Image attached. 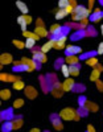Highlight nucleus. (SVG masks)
<instances>
[{
	"label": "nucleus",
	"mask_w": 103,
	"mask_h": 132,
	"mask_svg": "<svg viewBox=\"0 0 103 132\" xmlns=\"http://www.w3.org/2000/svg\"><path fill=\"white\" fill-rule=\"evenodd\" d=\"M91 15V11L89 8H86L85 5H77L74 8V12L72 13V19L73 21H75V23H79V21H82L85 19H89Z\"/></svg>",
	"instance_id": "1"
},
{
	"label": "nucleus",
	"mask_w": 103,
	"mask_h": 132,
	"mask_svg": "<svg viewBox=\"0 0 103 132\" xmlns=\"http://www.w3.org/2000/svg\"><path fill=\"white\" fill-rule=\"evenodd\" d=\"M69 71H70L72 77H78L79 71H81V66H79V63H77V65H69Z\"/></svg>",
	"instance_id": "17"
},
{
	"label": "nucleus",
	"mask_w": 103,
	"mask_h": 132,
	"mask_svg": "<svg viewBox=\"0 0 103 132\" xmlns=\"http://www.w3.org/2000/svg\"><path fill=\"white\" fill-rule=\"evenodd\" d=\"M97 54H99V56H102L103 54V42H100L98 45V49H97Z\"/></svg>",
	"instance_id": "40"
},
{
	"label": "nucleus",
	"mask_w": 103,
	"mask_h": 132,
	"mask_svg": "<svg viewBox=\"0 0 103 132\" xmlns=\"http://www.w3.org/2000/svg\"><path fill=\"white\" fill-rule=\"evenodd\" d=\"M36 44H37V41L34 40V38H27V41H25V48L27 49H33L34 46H36Z\"/></svg>",
	"instance_id": "29"
},
{
	"label": "nucleus",
	"mask_w": 103,
	"mask_h": 132,
	"mask_svg": "<svg viewBox=\"0 0 103 132\" xmlns=\"http://www.w3.org/2000/svg\"><path fill=\"white\" fill-rule=\"evenodd\" d=\"M34 33H37V35L42 38V37H48L49 35H50V32H48V29L45 28L44 25H36V28H34V30H33Z\"/></svg>",
	"instance_id": "12"
},
{
	"label": "nucleus",
	"mask_w": 103,
	"mask_h": 132,
	"mask_svg": "<svg viewBox=\"0 0 103 132\" xmlns=\"http://www.w3.org/2000/svg\"><path fill=\"white\" fill-rule=\"evenodd\" d=\"M22 106H24V99L17 98V99H15V101H13V104H12V107H13L15 110H17V108H21Z\"/></svg>",
	"instance_id": "31"
},
{
	"label": "nucleus",
	"mask_w": 103,
	"mask_h": 132,
	"mask_svg": "<svg viewBox=\"0 0 103 132\" xmlns=\"http://www.w3.org/2000/svg\"><path fill=\"white\" fill-rule=\"evenodd\" d=\"M61 73H62V75L65 77V78H69V77H70V71H69V65L65 62V63H62L61 65Z\"/></svg>",
	"instance_id": "25"
},
{
	"label": "nucleus",
	"mask_w": 103,
	"mask_h": 132,
	"mask_svg": "<svg viewBox=\"0 0 103 132\" xmlns=\"http://www.w3.org/2000/svg\"><path fill=\"white\" fill-rule=\"evenodd\" d=\"M60 118L62 120H65V122H70V120H75V122H78L79 119H81V115H79V112H77L74 108L72 107H65L62 108L60 111Z\"/></svg>",
	"instance_id": "2"
},
{
	"label": "nucleus",
	"mask_w": 103,
	"mask_h": 132,
	"mask_svg": "<svg viewBox=\"0 0 103 132\" xmlns=\"http://www.w3.org/2000/svg\"><path fill=\"white\" fill-rule=\"evenodd\" d=\"M22 36H24L25 38H34V40H36V41H38L41 37L37 35V33H34V32H29V30H24V32H22Z\"/></svg>",
	"instance_id": "22"
},
{
	"label": "nucleus",
	"mask_w": 103,
	"mask_h": 132,
	"mask_svg": "<svg viewBox=\"0 0 103 132\" xmlns=\"http://www.w3.org/2000/svg\"><path fill=\"white\" fill-rule=\"evenodd\" d=\"M0 81L9 82V81H11V75H8V74H5V73H0Z\"/></svg>",
	"instance_id": "36"
},
{
	"label": "nucleus",
	"mask_w": 103,
	"mask_h": 132,
	"mask_svg": "<svg viewBox=\"0 0 103 132\" xmlns=\"http://www.w3.org/2000/svg\"><path fill=\"white\" fill-rule=\"evenodd\" d=\"M100 35H102V37H103V24L100 25Z\"/></svg>",
	"instance_id": "47"
},
{
	"label": "nucleus",
	"mask_w": 103,
	"mask_h": 132,
	"mask_svg": "<svg viewBox=\"0 0 103 132\" xmlns=\"http://www.w3.org/2000/svg\"><path fill=\"white\" fill-rule=\"evenodd\" d=\"M98 63H99V61H98V58L95 56H93V57H90V58L86 60V65L87 66H91V68H95Z\"/></svg>",
	"instance_id": "27"
},
{
	"label": "nucleus",
	"mask_w": 103,
	"mask_h": 132,
	"mask_svg": "<svg viewBox=\"0 0 103 132\" xmlns=\"http://www.w3.org/2000/svg\"><path fill=\"white\" fill-rule=\"evenodd\" d=\"M12 87H13L15 90H17V91H21V90L25 89V83L22 82L21 79H16V81L12 83Z\"/></svg>",
	"instance_id": "20"
},
{
	"label": "nucleus",
	"mask_w": 103,
	"mask_h": 132,
	"mask_svg": "<svg viewBox=\"0 0 103 132\" xmlns=\"http://www.w3.org/2000/svg\"><path fill=\"white\" fill-rule=\"evenodd\" d=\"M86 131H87V132H95V128H94L93 124H89L87 128H86Z\"/></svg>",
	"instance_id": "42"
},
{
	"label": "nucleus",
	"mask_w": 103,
	"mask_h": 132,
	"mask_svg": "<svg viewBox=\"0 0 103 132\" xmlns=\"http://www.w3.org/2000/svg\"><path fill=\"white\" fill-rule=\"evenodd\" d=\"M69 5V0H58V8L65 9Z\"/></svg>",
	"instance_id": "35"
},
{
	"label": "nucleus",
	"mask_w": 103,
	"mask_h": 132,
	"mask_svg": "<svg viewBox=\"0 0 103 132\" xmlns=\"http://www.w3.org/2000/svg\"><path fill=\"white\" fill-rule=\"evenodd\" d=\"M65 11L67 12V15H72V13L74 12V7H72V5H67V7L65 8Z\"/></svg>",
	"instance_id": "41"
},
{
	"label": "nucleus",
	"mask_w": 103,
	"mask_h": 132,
	"mask_svg": "<svg viewBox=\"0 0 103 132\" xmlns=\"http://www.w3.org/2000/svg\"><path fill=\"white\" fill-rule=\"evenodd\" d=\"M52 123H53V127H54V129H57V131H62L64 129V124H62V122H61V118H60V115H52Z\"/></svg>",
	"instance_id": "9"
},
{
	"label": "nucleus",
	"mask_w": 103,
	"mask_h": 132,
	"mask_svg": "<svg viewBox=\"0 0 103 132\" xmlns=\"http://www.w3.org/2000/svg\"><path fill=\"white\" fill-rule=\"evenodd\" d=\"M69 5H72V7H77L78 4H77V2H75V0H69Z\"/></svg>",
	"instance_id": "44"
},
{
	"label": "nucleus",
	"mask_w": 103,
	"mask_h": 132,
	"mask_svg": "<svg viewBox=\"0 0 103 132\" xmlns=\"http://www.w3.org/2000/svg\"><path fill=\"white\" fill-rule=\"evenodd\" d=\"M13 129V123L9 122V120H7L5 123H3V127H2V131L4 132H8V131H12Z\"/></svg>",
	"instance_id": "30"
},
{
	"label": "nucleus",
	"mask_w": 103,
	"mask_h": 132,
	"mask_svg": "<svg viewBox=\"0 0 103 132\" xmlns=\"http://www.w3.org/2000/svg\"><path fill=\"white\" fill-rule=\"evenodd\" d=\"M50 93L54 98H62L65 90H64V87H62V83L61 82H54L52 85V89H50Z\"/></svg>",
	"instance_id": "4"
},
{
	"label": "nucleus",
	"mask_w": 103,
	"mask_h": 132,
	"mask_svg": "<svg viewBox=\"0 0 103 132\" xmlns=\"http://www.w3.org/2000/svg\"><path fill=\"white\" fill-rule=\"evenodd\" d=\"M82 108L85 110V111H90V112H97L98 110H99V107H98L97 103L90 102V101H86V103H85V106Z\"/></svg>",
	"instance_id": "14"
},
{
	"label": "nucleus",
	"mask_w": 103,
	"mask_h": 132,
	"mask_svg": "<svg viewBox=\"0 0 103 132\" xmlns=\"http://www.w3.org/2000/svg\"><path fill=\"white\" fill-rule=\"evenodd\" d=\"M50 49H53V41H52V40H49L48 42H45L44 45L41 46V50H42L44 53H48Z\"/></svg>",
	"instance_id": "28"
},
{
	"label": "nucleus",
	"mask_w": 103,
	"mask_h": 132,
	"mask_svg": "<svg viewBox=\"0 0 103 132\" xmlns=\"http://www.w3.org/2000/svg\"><path fill=\"white\" fill-rule=\"evenodd\" d=\"M50 40L53 41V48L57 50H62L66 48V40L67 35H61V36H52Z\"/></svg>",
	"instance_id": "3"
},
{
	"label": "nucleus",
	"mask_w": 103,
	"mask_h": 132,
	"mask_svg": "<svg viewBox=\"0 0 103 132\" xmlns=\"http://www.w3.org/2000/svg\"><path fill=\"white\" fill-rule=\"evenodd\" d=\"M30 132H40V128H32Z\"/></svg>",
	"instance_id": "46"
},
{
	"label": "nucleus",
	"mask_w": 103,
	"mask_h": 132,
	"mask_svg": "<svg viewBox=\"0 0 103 132\" xmlns=\"http://www.w3.org/2000/svg\"><path fill=\"white\" fill-rule=\"evenodd\" d=\"M24 93H25V95H27L28 99H34V98L38 95L37 89H34L33 86H27L25 89H24Z\"/></svg>",
	"instance_id": "11"
},
{
	"label": "nucleus",
	"mask_w": 103,
	"mask_h": 132,
	"mask_svg": "<svg viewBox=\"0 0 103 132\" xmlns=\"http://www.w3.org/2000/svg\"><path fill=\"white\" fill-rule=\"evenodd\" d=\"M95 68H97V69H98V70H100V71H103V66H102V65H100V63H98V65H97V66H95Z\"/></svg>",
	"instance_id": "45"
},
{
	"label": "nucleus",
	"mask_w": 103,
	"mask_h": 132,
	"mask_svg": "<svg viewBox=\"0 0 103 132\" xmlns=\"http://www.w3.org/2000/svg\"><path fill=\"white\" fill-rule=\"evenodd\" d=\"M65 62H66L67 65H77V63L79 62V60H78L77 56H66Z\"/></svg>",
	"instance_id": "23"
},
{
	"label": "nucleus",
	"mask_w": 103,
	"mask_h": 132,
	"mask_svg": "<svg viewBox=\"0 0 103 132\" xmlns=\"http://www.w3.org/2000/svg\"><path fill=\"white\" fill-rule=\"evenodd\" d=\"M95 83H97V89H98V91L102 93V91H103V82H102L100 79H98Z\"/></svg>",
	"instance_id": "39"
},
{
	"label": "nucleus",
	"mask_w": 103,
	"mask_h": 132,
	"mask_svg": "<svg viewBox=\"0 0 103 132\" xmlns=\"http://www.w3.org/2000/svg\"><path fill=\"white\" fill-rule=\"evenodd\" d=\"M13 62V57L9 53H2L0 54V65H9Z\"/></svg>",
	"instance_id": "13"
},
{
	"label": "nucleus",
	"mask_w": 103,
	"mask_h": 132,
	"mask_svg": "<svg viewBox=\"0 0 103 132\" xmlns=\"http://www.w3.org/2000/svg\"><path fill=\"white\" fill-rule=\"evenodd\" d=\"M100 70H98L97 68H94L93 69V71L90 73V81L91 82H97L98 79H100Z\"/></svg>",
	"instance_id": "18"
},
{
	"label": "nucleus",
	"mask_w": 103,
	"mask_h": 132,
	"mask_svg": "<svg viewBox=\"0 0 103 132\" xmlns=\"http://www.w3.org/2000/svg\"><path fill=\"white\" fill-rule=\"evenodd\" d=\"M12 123H13V129H19V128H21V127H22V118H21V116L13 118Z\"/></svg>",
	"instance_id": "26"
},
{
	"label": "nucleus",
	"mask_w": 103,
	"mask_h": 132,
	"mask_svg": "<svg viewBox=\"0 0 103 132\" xmlns=\"http://www.w3.org/2000/svg\"><path fill=\"white\" fill-rule=\"evenodd\" d=\"M21 61L24 62L27 66H28V69H29V73L30 71H33V70H36L37 68H38V65H37V62L34 61L33 58H27V57H24V58H21Z\"/></svg>",
	"instance_id": "10"
},
{
	"label": "nucleus",
	"mask_w": 103,
	"mask_h": 132,
	"mask_svg": "<svg viewBox=\"0 0 103 132\" xmlns=\"http://www.w3.org/2000/svg\"><path fill=\"white\" fill-rule=\"evenodd\" d=\"M62 87L65 91H72L75 87V81L73 79V77H69V78H65V81L62 82Z\"/></svg>",
	"instance_id": "8"
},
{
	"label": "nucleus",
	"mask_w": 103,
	"mask_h": 132,
	"mask_svg": "<svg viewBox=\"0 0 103 132\" xmlns=\"http://www.w3.org/2000/svg\"><path fill=\"white\" fill-rule=\"evenodd\" d=\"M2 119L4 120H9V119H13V114H12V110H7V111L2 112Z\"/></svg>",
	"instance_id": "32"
},
{
	"label": "nucleus",
	"mask_w": 103,
	"mask_h": 132,
	"mask_svg": "<svg viewBox=\"0 0 103 132\" xmlns=\"http://www.w3.org/2000/svg\"><path fill=\"white\" fill-rule=\"evenodd\" d=\"M13 71H28L29 73V69H28V66L21 61L19 65H13Z\"/></svg>",
	"instance_id": "21"
},
{
	"label": "nucleus",
	"mask_w": 103,
	"mask_h": 132,
	"mask_svg": "<svg viewBox=\"0 0 103 132\" xmlns=\"http://www.w3.org/2000/svg\"><path fill=\"white\" fill-rule=\"evenodd\" d=\"M12 42H13V45H15L17 49H20V50L25 48V42H22V41H20V40H13Z\"/></svg>",
	"instance_id": "34"
},
{
	"label": "nucleus",
	"mask_w": 103,
	"mask_h": 132,
	"mask_svg": "<svg viewBox=\"0 0 103 132\" xmlns=\"http://www.w3.org/2000/svg\"><path fill=\"white\" fill-rule=\"evenodd\" d=\"M89 23H90L89 19H85V20H82V21H79V28H81V29H85V28L89 25Z\"/></svg>",
	"instance_id": "37"
},
{
	"label": "nucleus",
	"mask_w": 103,
	"mask_h": 132,
	"mask_svg": "<svg viewBox=\"0 0 103 132\" xmlns=\"http://www.w3.org/2000/svg\"><path fill=\"white\" fill-rule=\"evenodd\" d=\"M9 98H11V90L9 89H3L0 91V99H2V101H8Z\"/></svg>",
	"instance_id": "24"
},
{
	"label": "nucleus",
	"mask_w": 103,
	"mask_h": 132,
	"mask_svg": "<svg viewBox=\"0 0 103 132\" xmlns=\"http://www.w3.org/2000/svg\"><path fill=\"white\" fill-rule=\"evenodd\" d=\"M16 7H17V9L21 12V15H28V5L24 3V2H21V0H17L16 2Z\"/></svg>",
	"instance_id": "16"
},
{
	"label": "nucleus",
	"mask_w": 103,
	"mask_h": 132,
	"mask_svg": "<svg viewBox=\"0 0 103 132\" xmlns=\"http://www.w3.org/2000/svg\"><path fill=\"white\" fill-rule=\"evenodd\" d=\"M32 58L36 61L37 63H45L48 61V57H46V53H44L41 49L40 50H33V54H32Z\"/></svg>",
	"instance_id": "5"
},
{
	"label": "nucleus",
	"mask_w": 103,
	"mask_h": 132,
	"mask_svg": "<svg viewBox=\"0 0 103 132\" xmlns=\"http://www.w3.org/2000/svg\"><path fill=\"white\" fill-rule=\"evenodd\" d=\"M17 24L21 27V32L27 30V27H28V21H27V15H20L17 17Z\"/></svg>",
	"instance_id": "15"
},
{
	"label": "nucleus",
	"mask_w": 103,
	"mask_h": 132,
	"mask_svg": "<svg viewBox=\"0 0 103 132\" xmlns=\"http://www.w3.org/2000/svg\"><path fill=\"white\" fill-rule=\"evenodd\" d=\"M86 101H87V99L85 98V96H79V99H78V103H79V107H83L85 106V103H86Z\"/></svg>",
	"instance_id": "38"
},
{
	"label": "nucleus",
	"mask_w": 103,
	"mask_h": 132,
	"mask_svg": "<svg viewBox=\"0 0 103 132\" xmlns=\"http://www.w3.org/2000/svg\"><path fill=\"white\" fill-rule=\"evenodd\" d=\"M79 53H82L81 46H77V45L70 44V45H67L65 48V54L66 56H77V54H79Z\"/></svg>",
	"instance_id": "6"
},
{
	"label": "nucleus",
	"mask_w": 103,
	"mask_h": 132,
	"mask_svg": "<svg viewBox=\"0 0 103 132\" xmlns=\"http://www.w3.org/2000/svg\"><path fill=\"white\" fill-rule=\"evenodd\" d=\"M85 36V30L83 29H79L77 30V33H74V35L72 36V40H77V38H82Z\"/></svg>",
	"instance_id": "33"
},
{
	"label": "nucleus",
	"mask_w": 103,
	"mask_h": 132,
	"mask_svg": "<svg viewBox=\"0 0 103 132\" xmlns=\"http://www.w3.org/2000/svg\"><path fill=\"white\" fill-rule=\"evenodd\" d=\"M99 2H100V3H102V4H103V0H99Z\"/></svg>",
	"instance_id": "48"
},
{
	"label": "nucleus",
	"mask_w": 103,
	"mask_h": 132,
	"mask_svg": "<svg viewBox=\"0 0 103 132\" xmlns=\"http://www.w3.org/2000/svg\"><path fill=\"white\" fill-rule=\"evenodd\" d=\"M103 19V11H100V8H97L95 11H93L90 15V23H98Z\"/></svg>",
	"instance_id": "7"
},
{
	"label": "nucleus",
	"mask_w": 103,
	"mask_h": 132,
	"mask_svg": "<svg viewBox=\"0 0 103 132\" xmlns=\"http://www.w3.org/2000/svg\"><path fill=\"white\" fill-rule=\"evenodd\" d=\"M94 3H95V0H89V9H90V11H93Z\"/></svg>",
	"instance_id": "43"
},
{
	"label": "nucleus",
	"mask_w": 103,
	"mask_h": 132,
	"mask_svg": "<svg viewBox=\"0 0 103 132\" xmlns=\"http://www.w3.org/2000/svg\"><path fill=\"white\" fill-rule=\"evenodd\" d=\"M66 16H67V12H66L65 9H61V8L56 9V15H54L56 20H64Z\"/></svg>",
	"instance_id": "19"
}]
</instances>
